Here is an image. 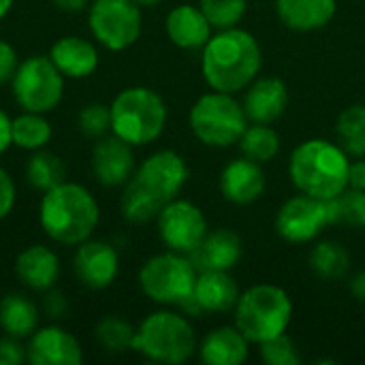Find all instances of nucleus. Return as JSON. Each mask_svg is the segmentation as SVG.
<instances>
[{"label": "nucleus", "instance_id": "nucleus-1", "mask_svg": "<svg viewBox=\"0 0 365 365\" xmlns=\"http://www.w3.org/2000/svg\"><path fill=\"white\" fill-rule=\"evenodd\" d=\"M263 51L255 34L242 28H225L203 47L201 73L205 83L216 92L240 94L261 73Z\"/></svg>", "mask_w": 365, "mask_h": 365}, {"label": "nucleus", "instance_id": "nucleus-2", "mask_svg": "<svg viewBox=\"0 0 365 365\" xmlns=\"http://www.w3.org/2000/svg\"><path fill=\"white\" fill-rule=\"evenodd\" d=\"M98 220V203L81 184L62 182L60 186L43 192L38 222L49 240L62 246H79L92 237Z\"/></svg>", "mask_w": 365, "mask_h": 365}, {"label": "nucleus", "instance_id": "nucleus-3", "mask_svg": "<svg viewBox=\"0 0 365 365\" xmlns=\"http://www.w3.org/2000/svg\"><path fill=\"white\" fill-rule=\"evenodd\" d=\"M349 154L340 143L308 139L293 150L289 178L299 192L329 201L349 188Z\"/></svg>", "mask_w": 365, "mask_h": 365}, {"label": "nucleus", "instance_id": "nucleus-4", "mask_svg": "<svg viewBox=\"0 0 365 365\" xmlns=\"http://www.w3.org/2000/svg\"><path fill=\"white\" fill-rule=\"evenodd\" d=\"M111 109V133L133 148L156 141L167 126V105L163 96L145 86L124 88Z\"/></svg>", "mask_w": 365, "mask_h": 365}, {"label": "nucleus", "instance_id": "nucleus-5", "mask_svg": "<svg viewBox=\"0 0 365 365\" xmlns=\"http://www.w3.org/2000/svg\"><path fill=\"white\" fill-rule=\"evenodd\" d=\"M235 327L250 344H263L287 334L293 319V302L289 293L276 284H255L240 293L235 304Z\"/></svg>", "mask_w": 365, "mask_h": 365}, {"label": "nucleus", "instance_id": "nucleus-6", "mask_svg": "<svg viewBox=\"0 0 365 365\" xmlns=\"http://www.w3.org/2000/svg\"><path fill=\"white\" fill-rule=\"evenodd\" d=\"M133 351L156 364H186L197 351V334L186 317L173 310H156L137 327Z\"/></svg>", "mask_w": 365, "mask_h": 365}, {"label": "nucleus", "instance_id": "nucleus-7", "mask_svg": "<svg viewBox=\"0 0 365 365\" xmlns=\"http://www.w3.org/2000/svg\"><path fill=\"white\" fill-rule=\"evenodd\" d=\"M188 124L192 135L210 148H229L240 141L248 126L246 111L235 94L207 92L190 107Z\"/></svg>", "mask_w": 365, "mask_h": 365}, {"label": "nucleus", "instance_id": "nucleus-8", "mask_svg": "<svg viewBox=\"0 0 365 365\" xmlns=\"http://www.w3.org/2000/svg\"><path fill=\"white\" fill-rule=\"evenodd\" d=\"M197 267L188 255L163 252L150 257L139 269V287L145 297L163 306H182L192 297L197 282Z\"/></svg>", "mask_w": 365, "mask_h": 365}, {"label": "nucleus", "instance_id": "nucleus-9", "mask_svg": "<svg viewBox=\"0 0 365 365\" xmlns=\"http://www.w3.org/2000/svg\"><path fill=\"white\" fill-rule=\"evenodd\" d=\"M13 98L24 111L49 113L64 94V75L49 56H32L17 64L11 79Z\"/></svg>", "mask_w": 365, "mask_h": 365}, {"label": "nucleus", "instance_id": "nucleus-10", "mask_svg": "<svg viewBox=\"0 0 365 365\" xmlns=\"http://www.w3.org/2000/svg\"><path fill=\"white\" fill-rule=\"evenodd\" d=\"M88 24L105 49L124 51L141 36V6L135 0H94L88 6Z\"/></svg>", "mask_w": 365, "mask_h": 365}, {"label": "nucleus", "instance_id": "nucleus-11", "mask_svg": "<svg viewBox=\"0 0 365 365\" xmlns=\"http://www.w3.org/2000/svg\"><path fill=\"white\" fill-rule=\"evenodd\" d=\"M156 222L163 244L169 250L182 255H190L192 250H197V246L210 231L203 212L195 203L178 197L163 205Z\"/></svg>", "mask_w": 365, "mask_h": 365}, {"label": "nucleus", "instance_id": "nucleus-12", "mask_svg": "<svg viewBox=\"0 0 365 365\" xmlns=\"http://www.w3.org/2000/svg\"><path fill=\"white\" fill-rule=\"evenodd\" d=\"M276 231L282 240L291 244H308L314 242L325 227L331 225L329 203L310 195H295L276 214Z\"/></svg>", "mask_w": 365, "mask_h": 365}, {"label": "nucleus", "instance_id": "nucleus-13", "mask_svg": "<svg viewBox=\"0 0 365 365\" xmlns=\"http://www.w3.org/2000/svg\"><path fill=\"white\" fill-rule=\"evenodd\" d=\"M135 180L150 190L158 201L167 203L180 195L188 180L186 160L173 150H158L150 154L137 169Z\"/></svg>", "mask_w": 365, "mask_h": 365}, {"label": "nucleus", "instance_id": "nucleus-14", "mask_svg": "<svg viewBox=\"0 0 365 365\" xmlns=\"http://www.w3.org/2000/svg\"><path fill=\"white\" fill-rule=\"evenodd\" d=\"M73 272L83 287L92 291L107 289L120 274V255L109 242L86 240L77 246L73 257Z\"/></svg>", "mask_w": 365, "mask_h": 365}, {"label": "nucleus", "instance_id": "nucleus-15", "mask_svg": "<svg viewBox=\"0 0 365 365\" xmlns=\"http://www.w3.org/2000/svg\"><path fill=\"white\" fill-rule=\"evenodd\" d=\"M92 173L96 182L107 188L124 186L135 173L133 145L113 133L109 137H98L96 145L92 148Z\"/></svg>", "mask_w": 365, "mask_h": 365}, {"label": "nucleus", "instance_id": "nucleus-16", "mask_svg": "<svg viewBox=\"0 0 365 365\" xmlns=\"http://www.w3.org/2000/svg\"><path fill=\"white\" fill-rule=\"evenodd\" d=\"M26 357L34 365H77L83 361V351L73 334L58 325H47L32 331Z\"/></svg>", "mask_w": 365, "mask_h": 365}, {"label": "nucleus", "instance_id": "nucleus-17", "mask_svg": "<svg viewBox=\"0 0 365 365\" xmlns=\"http://www.w3.org/2000/svg\"><path fill=\"white\" fill-rule=\"evenodd\" d=\"M289 105L287 83L278 77H257L242 98L246 118L255 124H274L280 120Z\"/></svg>", "mask_w": 365, "mask_h": 365}, {"label": "nucleus", "instance_id": "nucleus-18", "mask_svg": "<svg viewBox=\"0 0 365 365\" xmlns=\"http://www.w3.org/2000/svg\"><path fill=\"white\" fill-rule=\"evenodd\" d=\"M265 190V173L261 163L246 156L233 158L220 173V192L229 203L250 205Z\"/></svg>", "mask_w": 365, "mask_h": 365}, {"label": "nucleus", "instance_id": "nucleus-19", "mask_svg": "<svg viewBox=\"0 0 365 365\" xmlns=\"http://www.w3.org/2000/svg\"><path fill=\"white\" fill-rule=\"evenodd\" d=\"M244 255L242 237L231 231V229H214L207 231L203 242L192 250L188 257L197 272H207V269H220V272H231Z\"/></svg>", "mask_w": 365, "mask_h": 365}, {"label": "nucleus", "instance_id": "nucleus-20", "mask_svg": "<svg viewBox=\"0 0 365 365\" xmlns=\"http://www.w3.org/2000/svg\"><path fill=\"white\" fill-rule=\"evenodd\" d=\"M165 30L169 41L180 49H203L212 38V24L195 4H178L169 11L165 19Z\"/></svg>", "mask_w": 365, "mask_h": 365}, {"label": "nucleus", "instance_id": "nucleus-21", "mask_svg": "<svg viewBox=\"0 0 365 365\" xmlns=\"http://www.w3.org/2000/svg\"><path fill=\"white\" fill-rule=\"evenodd\" d=\"M49 58L66 79H86L101 64L96 45L75 34L58 38L49 49Z\"/></svg>", "mask_w": 365, "mask_h": 365}, {"label": "nucleus", "instance_id": "nucleus-22", "mask_svg": "<svg viewBox=\"0 0 365 365\" xmlns=\"http://www.w3.org/2000/svg\"><path fill=\"white\" fill-rule=\"evenodd\" d=\"M237 299H240V289L229 272H220V269L199 272L192 291V302L199 308V312L222 314L233 310Z\"/></svg>", "mask_w": 365, "mask_h": 365}, {"label": "nucleus", "instance_id": "nucleus-23", "mask_svg": "<svg viewBox=\"0 0 365 365\" xmlns=\"http://www.w3.org/2000/svg\"><path fill=\"white\" fill-rule=\"evenodd\" d=\"M15 274L24 287L32 291H49L60 276L58 255L43 244L28 246L17 255Z\"/></svg>", "mask_w": 365, "mask_h": 365}, {"label": "nucleus", "instance_id": "nucleus-24", "mask_svg": "<svg viewBox=\"0 0 365 365\" xmlns=\"http://www.w3.org/2000/svg\"><path fill=\"white\" fill-rule=\"evenodd\" d=\"M276 11L287 28L295 32H314L334 19L338 0H276Z\"/></svg>", "mask_w": 365, "mask_h": 365}, {"label": "nucleus", "instance_id": "nucleus-25", "mask_svg": "<svg viewBox=\"0 0 365 365\" xmlns=\"http://www.w3.org/2000/svg\"><path fill=\"white\" fill-rule=\"evenodd\" d=\"M248 353L250 342L235 325L212 329L199 346V357L207 365H242Z\"/></svg>", "mask_w": 365, "mask_h": 365}, {"label": "nucleus", "instance_id": "nucleus-26", "mask_svg": "<svg viewBox=\"0 0 365 365\" xmlns=\"http://www.w3.org/2000/svg\"><path fill=\"white\" fill-rule=\"evenodd\" d=\"M38 323L36 304L21 293H6L0 299V329L13 338H30Z\"/></svg>", "mask_w": 365, "mask_h": 365}, {"label": "nucleus", "instance_id": "nucleus-27", "mask_svg": "<svg viewBox=\"0 0 365 365\" xmlns=\"http://www.w3.org/2000/svg\"><path fill=\"white\" fill-rule=\"evenodd\" d=\"M310 269L327 282L344 280L351 272V255L336 240L319 242L310 252Z\"/></svg>", "mask_w": 365, "mask_h": 365}, {"label": "nucleus", "instance_id": "nucleus-28", "mask_svg": "<svg viewBox=\"0 0 365 365\" xmlns=\"http://www.w3.org/2000/svg\"><path fill=\"white\" fill-rule=\"evenodd\" d=\"M26 180L36 190L47 192L66 182V165L58 154L47 152L45 148L36 150L26 163Z\"/></svg>", "mask_w": 365, "mask_h": 365}, {"label": "nucleus", "instance_id": "nucleus-29", "mask_svg": "<svg viewBox=\"0 0 365 365\" xmlns=\"http://www.w3.org/2000/svg\"><path fill=\"white\" fill-rule=\"evenodd\" d=\"M11 135H13V145H17L19 150L36 152L49 143L53 130L45 113L24 111L11 120Z\"/></svg>", "mask_w": 365, "mask_h": 365}, {"label": "nucleus", "instance_id": "nucleus-30", "mask_svg": "<svg viewBox=\"0 0 365 365\" xmlns=\"http://www.w3.org/2000/svg\"><path fill=\"white\" fill-rule=\"evenodd\" d=\"M163 205L165 203L158 201L150 190H145L135 178H130L126 182V188L120 199V207H122V216L130 225H145V222L158 218Z\"/></svg>", "mask_w": 365, "mask_h": 365}, {"label": "nucleus", "instance_id": "nucleus-31", "mask_svg": "<svg viewBox=\"0 0 365 365\" xmlns=\"http://www.w3.org/2000/svg\"><path fill=\"white\" fill-rule=\"evenodd\" d=\"M242 154L261 165L272 163L280 152V135L269 124H250L237 141Z\"/></svg>", "mask_w": 365, "mask_h": 365}, {"label": "nucleus", "instance_id": "nucleus-32", "mask_svg": "<svg viewBox=\"0 0 365 365\" xmlns=\"http://www.w3.org/2000/svg\"><path fill=\"white\" fill-rule=\"evenodd\" d=\"M338 141L349 156H365V105H351L344 109L336 124Z\"/></svg>", "mask_w": 365, "mask_h": 365}, {"label": "nucleus", "instance_id": "nucleus-33", "mask_svg": "<svg viewBox=\"0 0 365 365\" xmlns=\"http://www.w3.org/2000/svg\"><path fill=\"white\" fill-rule=\"evenodd\" d=\"M331 225H346L351 229H365V190L346 188L329 199Z\"/></svg>", "mask_w": 365, "mask_h": 365}, {"label": "nucleus", "instance_id": "nucleus-34", "mask_svg": "<svg viewBox=\"0 0 365 365\" xmlns=\"http://www.w3.org/2000/svg\"><path fill=\"white\" fill-rule=\"evenodd\" d=\"M135 331L137 329L128 321L120 317H105L103 321H98L94 338L107 353H126L133 351Z\"/></svg>", "mask_w": 365, "mask_h": 365}, {"label": "nucleus", "instance_id": "nucleus-35", "mask_svg": "<svg viewBox=\"0 0 365 365\" xmlns=\"http://www.w3.org/2000/svg\"><path fill=\"white\" fill-rule=\"evenodd\" d=\"M199 6L210 19L212 28L225 30V28H235L244 19L248 0H201Z\"/></svg>", "mask_w": 365, "mask_h": 365}, {"label": "nucleus", "instance_id": "nucleus-36", "mask_svg": "<svg viewBox=\"0 0 365 365\" xmlns=\"http://www.w3.org/2000/svg\"><path fill=\"white\" fill-rule=\"evenodd\" d=\"M259 349H261L259 351L261 359L267 365H297L302 361L297 344L287 334H280V336L259 344Z\"/></svg>", "mask_w": 365, "mask_h": 365}, {"label": "nucleus", "instance_id": "nucleus-37", "mask_svg": "<svg viewBox=\"0 0 365 365\" xmlns=\"http://www.w3.org/2000/svg\"><path fill=\"white\" fill-rule=\"evenodd\" d=\"M77 126L88 137H103L111 130V109L103 103H90L79 111Z\"/></svg>", "mask_w": 365, "mask_h": 365}, {"label": "nucleus", "instance_id": "nucleus-38", "mask_svg": "<svg viewBox=\"0 0 365 365\" xmlns=\"http://www.w3.org/2000/svg\"><path fill=\"white\" fill-rule=\"evenodd\" d=\"M24 361H28V357L26 346H21L19 338H0V365H21Z\"/></svg>", "mask_w": 365, "mask_h": 365}, {"label": "nucleus", "instance_id": "nucleus-39", "mask_svg": "<svg viewBox=\"0 0 365 365\" xmlns=\"http://www.w3.org/2000/svg\"><path fill=\"white\" fill-rule=\"evenodd\" d=\"M17 64H19V60H17L15 47L0 38V86H4L13 79Z\"/></svg>", "mask_w": 365, "mask_h": 365}, {"label": "nucleus", "instance_id": "nucleus-40", "mask_svg": "<svg viewBox=\"0 0 365 365\" xmlns=\"http://www.w3.org/2000/svg\"><path fill=\"white\" fill-rule=\"evenodd\" d=\"M15 199H17V195H15V184H13L11 175L0 167V220H4V218L13 212Z\"/></svg>", "mask_w": 365, "mask_h": 365}, {"label": "nucleus", "instance_id": "nucleus-41", "mask_svg": "<svg viewBox=\"0 0 365 365\" xmlns=\"http://www.w3.org/2000/svg\"><path fill=\"white\" fill-rule=\"evenodd\" d=\"M43 310L51 319H62L68 312V304L62 293L49 289V291H45V297H43Z\"/></svg>", "mask_w": 365, "mask_h": 365}, {"label": "nucleus", "instance_id": "nucleus-42", "mask_svg": "<svg viewBox=\"0 0 365 365\" xmlns=\"http://www.w3.org/2000/svg\"><path fill=\"white\" fill-rule=\"evenodd\" d=\"M349 188L365 190V160L357 158L349 165Z\"/></svg>", "mask_w": 365, "mask_h": 365}, {"label": "nucleus", "instance_id": "nucleus-43", "mask_svg": "<svg viewBox=\"0 0 365 365\" xmlns=\"http://www.w3.org/2000/svg\"><path fill=\"white\" fill-rule=\"evenodd\" d=\"M13 145V135H11V118L0 109V156Z\"/></svg>", "mask_w": 365, "mask_h": 365}, {"label": "nucleus", "instance_id": "nucleus-44", "mask_svg": "<svg viewBox=\"0 0 365 365\" xmlns=\"http://www.w3.org/2000/svg\"><path fill=\"white\" fill-rule=\"evenodd\" d=\"M349 289H351V293H353V297H355L357 302H364L365 304V272H359V274H355V276L351 278Z\"/></svg>", "mask_w": 365, "mask_h": 365}, {"label": "nucleus", "instance_id": "nucleus-45", "mask_svg": "<svg viewBox=\"0 0 365 365\" xmlns=\"http://www.w3.org/2000/svg\"><path fill=\"white\" fill-rule=\"evenodd\" d=\"M53 4L60 9V11H66V13H79L88 6V0H53Z\"/></svg>", "mask_w": 365, "mask_h": 365}, {"label": "nucleus", "instance_id": "nucleus-46", "mask_svg": "<svg viewBox=\"0 0 365 365\" xmlns=\"http://www.w3.org/2000/svg\"><path fill=\"white\" fill-rule=\"evenodd\" d=\"M13 2H15V0H0V19H4V17H6V13L11 11Z\"/></svg>", "mask_w": 365, "mask_h": 365}, {"label": "nucleus", "instance_id": "nucleus-47", "mask_svg": "<svg viewBox=\"0 0 365 365\" xmlns=\"http://www.w3.org/2000/svg\"><path fill=\"white\" fill-rule=\"evenodd\" d=\"M139 6H154V4H158V2H163V0H135Z\"/></svg>", "mask_w": 365, "mask_h": 365}]
</instances>
